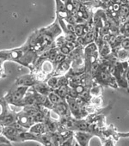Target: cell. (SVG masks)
<instances>
[{
    "label": "cell",
    "mask_w": 129,
    "mask_h": 146,
    "mask_svg": "<svg viewBox=\"0 0 129 146\" xmlns=\"http://www.w3.org/2000/svg\"><path fill=\"white\" fill-rule=\"evenodd\" d=\"M63 34L57 19L49 26L35 31L28 39L26 44L39 55L55 46L54 42L58 36Z\"/></svg>",
    "instance_id": "1"
},
{
    "label": "cell",
    "mask_w": 129,
    "mask_h": 146,
    "mask_svg": "<svg viewBox=\"0 0 129 146\" xmlns=\"http://www.w3.org/2000/svg\"><path fill=\"white\" fill-rule=\"evenodd\" d=\"M38 58L39 54L26 43L18 48L0 51V59L3 61H14L23 66L29 68L31 70L35 67Z\"/></svg>",
    "instance_id": "2"
},
{
    "label": "cell",
    "mask_w": 129,
    "mask_h": 146,
    "mask_svg": "<svg viewBox=\"0 0 129 146\" xmlns=\"http://www.w3.org/2000/svg\"><path fill=\"white\" fill-rule=\"evenodd\" d=\"M128 68H129L128 61H118L117 60L114 65L112 74L116 80L118 87H120L121 89L127 90L129 91L128 80H127Z\"/></svg>",
    "instance_id": "3"
},
{
    "label": "cell",
    "mask_w": 129,
    "mask_h": 146,
    "mask_svg": "<svg viewBox=\"0 0 129 146\" xmlns=\"http://www.w3.org/2000/svg\"><path fill=\"white\" fill-rule=\"evenodd\" d=\"M29 89V87L13 85V87L8 92L5 99L8 103L11 105H14L16 107H23V100L25 98V96Z\"/></svg>",
    "instance_id": "4"
},
{
    "label": "cell",
    "mask_w": 129,
    "mask_h": 146,
    "mask_svg": "<svg viewBox=\"0 0 129 146\" xmlns=\"http://www.w3.org/2000/svg\"><path fill=\"white\" fill-rule=\"evenodd\" d=\"M37 80L35 76L33 73L30 74H26L23 76H21L17 78H16L14 85L15 86H24V87H34L37 84Z\"/></svg>",
    "instance_id": "5"
},
{
    "label": "cell",
    "mask_w": 129,
    "mask_h": 146,
    "mask_svg": "<svg viewBox=\"0 0 129 146\" xmlns=\"http://www.w3.org/2000/svg\"><path fill=\"white\" fill-rule=\"evenodd\" d=\"M95 134L89 131H77L74 132V139L80 146H90V141L93 138Z\"/></svg>",
    "instance_id": "6"
},
{
    "label": "cell",
    "mask_w": 129,
    "mask_h": 146,
    "mask_svg": "<svg viewBox=\"0 0 129 146\" xmlns=\"http://www.w3.org/2000/svg\"><path fill=\"white\" fill-rule=\"evenodd\" d=\"M71 69H72V59L67 56L62 62H60L57 65L53 76H57V77L66 76Z\"/></svg>",
    "instance_id": "7"
},
{
    "label": "cell",
    "mask_w": 129,
    "mask_h": 146,
    "mask_svg": "<svg viewBox=\"0 0 129 146\" xmlns=\"http://www.w3.org/2000/svg\"><path fill=\"white\" fill-rule=\"evenodd\" d=\"M56 114L59 115L60 117H67L69 116V114L71 113L68 103L66 102V101L64 100L63 102H61L59 104L53 105V108L52 109Z\"/></svg>",
    "instance_id": "8"
},
{
    "label": "cell",
    "mask_w": 129,
    "mask_h": 146,
    "mask_svg": "<svg viewBox=\"0 0 129 146\" xmlns=\"http://www.w3.org/2000/svg\"><path fill=\"white\" fill-rule=\"evenodd\" d=\"M112 53L118 61H128L129 51L124 49L121 46L112 49Z\"/></svg>",
    "instance_id": "9"
},
{
    "label": "cell",
    "mask_w": 129,
    "mask_h": 146,
    "mask_svg": "<svg viewBox=\"0 0 129 146\" xmlns=\"http://www.w3.org/2000/svg\"><path fill=\"white\" fill-rule=\"evenodd\" d=\"M33 88L36 93L42 96H48L51 92L53 91V90L50 88L46 82H38Z\"/></svg>",
    "instance_id": "10"
},
{
    "label": "cell",
    "mask_w": 129,
    "mask_h": 146,
    "mask_svg": "<svg viewBox=\"0 0 129 146\" xmlns=\"http://www.w3.org/2000/svg\"><path fill=\"white\" fill-rule=\"evenodd\" d=\"M0 121H1V123L5 126L14 125L17 123V114H14L12 113L5 111V113L3 114V116L0 118Z\"/></svg>",
    "instance_id": "11"
},
{
    "label": "cell",
    "mask_w": 129,
    "mask_h": 146,
    "mask_svg": "<svg viewBox=\"0 0 129 146\" xmlns=\"http://www.w3.org/2000/svg\"><path fill=\"white\" fill-rule=\"evenodd\" d=\"M29 131L35 136L36 137H40L41 135H43L44 133L47 132V129L45 126V124L43 122H38V123H35L29 129Z\"/></svg>",
    "instance_id": "12"
},
{
    "label": "cell",
    "mask_w": 129,
    "mask_h": 146,
    "mask_svg": "<svg viewBox=\"0 0 129 146\" xmlns=\"http://www.w3.org/2000/svg\"><path fill=\"white\" fill-rule=\"evenodd\" d=\"M120 26L129 19V4H121L119 11Z\"/></svg>",
    "instance_id": "13"
},
{
    "label": "cell",
    "mask_w": 129,
    "mask_h": 146,
    "mask_svg": "<svg viewBox=\"0 0 129 146\" xmlns=\"http://www.w3.org/2000/svg\"><path fill=\"white\" fill-rule=\"evenodd\" d=\"M112 54V47L109 43L104 42L100 47H99V56L100 58H106L109 55Z\"/></svg>",
    "instance_id": "14"
},
{
    "label": "cell",
    "mask_w": 129,
    "mask_h": 146,
    "mask_svg": "<svg viewBox=\"0 0 129 146\" xmlns=\"http://www.w3.org/2000/svg\"><path fill=\"white\" fill-rule=\"evenodd\" d=\"M69 90H70V86H62V87H59L56 90H54L53 91L59 96H60L63 100H66V97L69 95Z\"/></svg>",
    "instance_id": "15"
},
{
    "label": "cell",
    "mask_w": 129,
    "mask_h": 146,
    "mask_svg": "<svg viewBox=\"0 0 129 146\" xmlns=\"http://www.w3.org/2000/svg\"><path fill=\"white\" fill-rule=\"evenodd\" d=\"M99 49H98V46L95 43V42H92L90 44H88L87 46H84V56H88V55H90V54H93L96 52H98Z\"/></svg>",
    "instance_id": "16"
},
{
    "label": "cell",
    "mask_w": 129,
    "mask_h": 146,
    "mask_svg": "<svg viewBox=\"0 0 129 146\" xmlns=\"http://www.w3.org/2000/svg\"><path fill=\"white\" fill-rule=\"evenodd\" d=\"M59 77L57 76H52L50 77L47 80V84H48V86L50 88H52L53 90H56L57 88H59Z\"/></svg>",
    "instance_id": "17"
},
{
    "label": "cell",
    "mask_w": 129,
    "mask_h": 146,
    "mask_svg": "<svg viewBox=\"0 0 129 146\" xmlns=\"http://www.w3.org/2000/svg\"><path fill=\"white\" fill-rule=\"evenodd\" d=\"M120 34L125 38H129V19L120 26Z\"/></svg>",
    "instance_id": "18"
},
{
    "label": "cell",
    "mask_w": 129,
    "mask_h": 146,
    "mask_svg": "<svg viewBox=\"0 0 129 146\" xmlns=\"http://www.w3.org/2000/svg\"><path fill=\"white\" fill-rule=\"evenodd\" d=\"M48 98H49V100H50V102L53 104V105H56V104H59V103H60L61 102H63V101H64V100H63L60 96H59L54 91H53V92H51L48 96Z\"/></svg>",
    "instance_id": "19"
},
{
    "label": "cell",
    "mask_w": 129,
    "mask_h": 146,
    "mask_svg": "<svg viewBox=\"0 0 129 146\" xmlns=\"http://www.w3.org/2000/svg\"><path fill=\"white\" fill-rule=\"evenodd\" d=\"M74 137H72L71 138H69L68 140H66V142H64L62 143H60L59 146H73V143H74Z\"/></svg>",
    "instance_id": "20"
},
{
    "label": "cell",
    "mask_w": 129,
    "mask_h": 146,
    "mask_svg": "<svg viewBox=\"0 0 129 146\" xmlns=\"http://www.w3.org/2000/svg\"><path fill=\"white\" fill-rule=\"evenodd\" d=\"M103 146H114V143L111 140L108 139V140H105L103 142Z\"/></svg>",
    "instance_id": "21"
},
{
    "label": "cell",
    "mask_w": 129,
    "mask_h": 146,
    "mask_svg": "<svg viewBox=\"0 0 129 146\" xmlns=\"http://www.w3.org/2000/svg\"><path fill=\"white\" fill-rule=\"evenodd\" d=\"M5 113V107L2 103H0V118L3 116V114Z\"/></svg>",
    "instance_id": "22"
},
{
    "label": "cell",
    "mask_w": 129,
    "mask_h": 146,
    "mask_svg": "<svg viewBox=\"0 0 129 146\" xmlns=\"http://www.w3.org/2000/svg\"><path fill=\"white\" fill-rule=\"evenodd\" d=\"M127 80H128V84H129V68L127 70Z\"/></svg>",
    "instance_id": "23"
},
{
    "label": "cell",
    "mask_w": 129,
    "mask_h": 146,
    "mask_svg": "<svg viewBox=\"0 0 129 146\" xmlns=\"http://www.w3.org/2000/svg\"><path fill=\"white\" fill-rule=\"evenodd\" d=\"M73 146H80V145H79V144H78V143H77L76 141H74V143H73Z\"/></svg>",
    "instance_id": "24"
},
{
    "label": "cell",
    "mask_w": 129,
    "mask_h": 146,
    "mask_svg": "<svg viewBox=\"0 0 129 146\" xmlns=\"http://www.w3.org/2000/svg\"><path fill=\"white\" fill-rule=\"evenodd\" d=\"M128 89H129V84H128Z\"/></svg>",
    "instance_id": "25"
}]
</instances>
